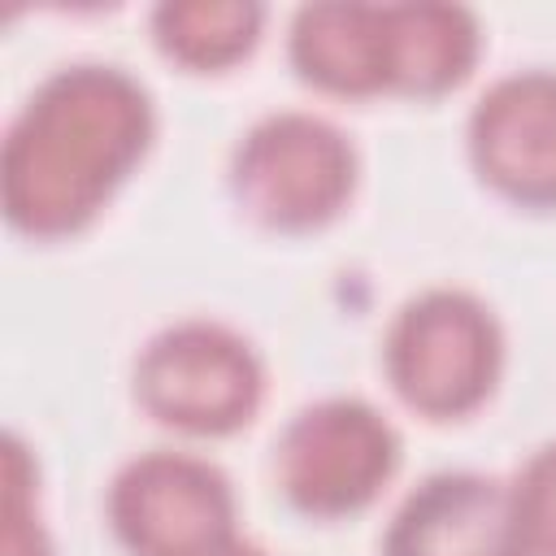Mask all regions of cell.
I'll return each instance as SVG.
<instances>
[{
    "mask_svg": "<svg viewBox=\"0 0 556 556\" xmlns=\"http://www.w3.org/2000/svg\"><path fill=\"white\" fill-rule=\"evenodd\" d=\"M135 404L156 426L187 439H230L265 404V361L222 321H174L135 356Z\"/></svg>",
    "mask_w": 556,
    "mask_h": 556,
    "instance_id": "5",
    "label": "cell"
},
{
    "mask_svg": "<svg viewBox=\"0 0 556 556\" xmlns=\"http://www.w3.org/2000/svg\"><path fill=\"white\" fill-rule=\"evenodd\" d=\"M109 530L130 556H191L235 534L230 478L191 452H143L109 482Z\"/></svg>",
    "mask_w": 556,
    "mask_h": 556,
    "instance_id": "7",
    "label": "cell"
},
{
    "mask_svg": "<svg viewBox=\"0 0 556 556\" xmlns=\"http://www.w3.org/2000/svg\"><path fill=\"white\" fill-rule=\"evenodd\" d=\"M404 443L395 426L356 395H330L300 408L274 443V482L308 521H348L365 513L400 473Z\"/></svg>",
    "mask_w": 556,
    "mask_h": 556,
    "instance_id": "6",
    "label": "cell"
},
{
    "mask_svg": "<svg viewBox=\"0 0 556 556\" xmlns=\"http://www.w3.org/2000/svg\"><path fill=\"white\" fill-rule=\"evenodd\" d=\"M4 556H52L43 517H39V482L30 486V456L17 434L4 439Z\"/></svg>",
    "mask_w": 556,
    "mask_h": 556,
    "instance_id": "12",
    "label": "cell"
},
{
    "mask_svg": "<svg viewBox=\"0 0 556 556\" xmlns=\"http://www.w3.org/2000/svg\"><path fill=\"white\" fill-rule=\"evenodd\" d=\"M156 52L187 74H226L243 65L265 30V4L252 0H165L148 17Z\"/></svg>",
    "mask_w": 556,
    "mask_h": 556,
    "instance_id": "10",
    "label": "cell"
},
{
    "mask_svg": "<svg viewBox=\"0 0 556 556\" xmlns=\"http://www.w3.org/2000/svg\"><path fill=\"white\" fill-rule=\"evenodd\" d=\"M191 556H265L256 543H248V539H239V534H226V539H217V543H208V547H200V552H191Z\"/></svg>",
    "mask_w": 556,
    "mask_h": 556,
    "instance_id": "13",
    "label": "cell"
},
{
    "mask_svg": "<svg viewBox=\"0 0 556 556\" xmlns=\"http://www.w3.org/2000/svg\"><path fill=\"white\" fill-rule=\"evenodd\" d=\"M382 374L395 400L430 421H469L504 378V330L486 300L460 287H430L400 304L382 339Z\"/></svg>",
    "mask_w": 556,
    "mask_h": 556,
    "instance_id": "3",
    "label": "cell"
},
{
    "mask_svg": "<svg viewBox=\"0 0 556 556\" xmlns=\"http://www.w3.org/2000/svg\"><path fill=\"white\" fill-rule=\"evenodd\" d=\"M478 182L513 208L556 213V70L495 78L465 122Z\"/></svg>",
    "mask_w": 556,
    "mask_h": 556,
    "instance_id": "8",
    "label": "cell"
},
{
    "mask_svg": "<svg viewBox=\"0 0 556 556\" xmlns=\"http://www.w3.org/2000/svg\"><path fill=\"white\" fill-rule=\"evenodd\" d=\"M226 182L252 226L287 239L321 235L356 200L361 152L334 122L287 109L243 130Z\"/></svg>",
    "mask_w": 556,
    "mask_h": 556,
    "instance_id": "4",
    "label": "cell"
},
{
    "mask_svg": "<svg viewBox=\"0 0 556 556\" xmlns=\"http://www.w3.org/2000/svg\"><path fill=\"white\" fill-rule=\"evenodd\" d=\"M382 556H526L513 486L491 473H430L395 508Z\"/></svg>",
    "mask_w": 556,
    "mask_h": 556,
    "instance_id": "9",
    "label": "cell"
},
{
    "mask_svg": "<svg viewBox=\"0 0 556 556\" xmlns=\"http://www.w3.org/2000/svg\"><path fill=\"white\" fill-rule=\"evenodd\" d=\"M287 56L304 87L334 100H439L469 83L482 26L460 4H304Z\"/></svg>",
    "mask_w": 556,
    "mask_h": 556,
    "instance_id": "2",
    "label": "cell"
},
{
    "mask_svg": "<svg viewBox=\"0 0 556 556\" xmlns=\"http://www.w3.org/2000/svg\"><path fill=\"white\" fill-rule=\"evenodd\" d=\"M508 486L526 556H556V443H543Z\"/></svg>",
    "mask_w": 556,
    "mask_h": 556,
    "instance_id": "11",
    "label": "cell"
},
{
    "mask_svg": "<svg viewBox=\"0 0 556 556\" xmlns=\"http://www.w3.org/2000/svg\"><path fill=\"white\" fill-rule=\"evenodd\" d=\"M156 104L122 65H65L48 74L4 130V222L35 243L83 235L143 165Z\"/></svg>",
    "mask_w": 556,
    "mask_h": 556,
    "instance_id": "1",
    "label": "cell"
}]
</instances>
